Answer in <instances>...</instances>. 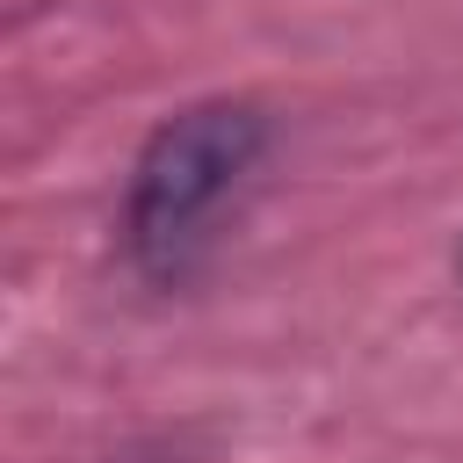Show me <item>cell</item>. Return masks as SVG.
I'll return each instance as SVG.
<instances>
[{
    "label": "cell",
    "instance_id": "1",
    "mask_svg": "<svg viewBox=\"0 0 463 463\" xmlns=\"http://www.w3.org/2000/svg\"><path fill=\"white\" fill-rule=\"evenodd\" d=\"M260 145H268V123L246 101H203L152 130V145L130 174V210H123V232H130V253L145 275L174 282L188 268V253L203 246L224 195L253 174Z\"/></svg>",
    "mask_w": 463,
    "mask_h": 463
}]
</instances>
